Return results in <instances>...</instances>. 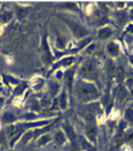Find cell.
I'll return each instance as SVG.
<instances>
[{
	"label": "cell",
	"instance_id": "1",
	"mask_svg": "<svg viewBox=\"0 0 133 151\" xmlns=\"http://www.w3.org/2000/svg\"><path fill=\"white\" fill-rule=\"evenodd\" d=\"M73 92L76 95V98L82 104H90V103L100 101L102 96L100 88L94 82L86 81V80L78 78V77L75 81Z\"/></svg>",
	"mask_w": 133,
	"mask_h": 151
},
{
	"label": "cell",
	"instance_id": "2",
	"mask_svg": "<svg viewBox=\"0 0 133 151\" xmlns=\"http://www.w3.org/2000/svg\"><path fill=\"white\" fill-rule=\"evenodd\" d=\"M77 77L78 78H83L86 81H91L94 82L99 88H101V70L97 67V63L94 59H90L85 63L82 65L80 68L77 69Z\"/></svg>",
	"mask_w": 133,
	"mask_h": 151
},
{
	"label": "cell",
	"instance_id": "3",
	"mask_svg": "<svg viewBox=\"0 0 133 151\" xmlns=\"http://www.w3.org/2000/svg\"><path fill=\"white\" fill-rule=\"evenodd\" d=\"M59 17L70 29V31H71V34H73V36L75 37V39L80 40V39H84L86 37H90L88 29L80 21H78L77 19L71 17V16H68V15L65 16V14H60Z\"/></svg>",
	"mask_w": 133,
	"mask_h": 151
},
{
	"label": "cell",
	"instance_id": "4",
	"mask_svg": "<svg viewBox=\"0 0 133 151\" xmlns=\"http://www.w3.org/2000/svg\"><path fill=\"white\" fill-rule=\"evenodd\" d=\"M60 116H58L52 124H49L47 126H44V127H38V128H32V129H29V130H26L24 134L22 135V137L20 139V142L22 143V144H26L28 142H30V141H32V139H38L40 136H43V135H45V134H48L49 132L54 128V126L60 121Z\"/></svg>",
	"mask_w": 133,
	"mask_h": 151
},
{
	"label": "cell",
	"instance_id": "5",
	"mask_svg": "<svg viewBox=\"0 0 133 151\" xmlns=\"http://www.w3.org/2000/svg\"><path fill=\"white\" fill-rule=\"evenodd\" d=\"M40 50H41V60L44 65L50 67L54 63V55H53V49L49 44V38L47 34H45L41 38Z\"/></svg>",
	"mask_w": 133,
	"mask_h": 151
},
{
	"label": "cell",
	"instance_id": "6",
	"mask_svg": "<svg viewBox=\"0 0 133 151\" xmlns=\"http://www.w3.org/2000/svg\"><path fill=\"white\" fill-rule=\"evenodd\" d=\"M77 61V57L76 55H65L63 58H61L59 60L54 61L53 65L49 67V72L47 74V77H49L50 75H53L56 70L62 69V70H67L68 68L73 67V65Z\"/></svg>",
	"mask_w": 133,
	"mask_h": 151
},
{
	"label": "cell",
	"instance_id": "7",
	"mask_svg": "<svg viewBox=\"0 0 133 151\" xmlns=\"http://www.w3.org/2000/svg\"><path fill=\"white\" fill-rule=\"evenodd\" d=\"M77 67H70L67 70H64V89L68 91L69 96L73 93V86H75V81L77 78Z\"/></svg>",
	"mask_w": 133,
	"mask_h": 151
},
{
	"label": "cell",
	"instance_id": "8",
	"mask_svg": "<svg viewBox=\"0 0 133 151\" xmlns=\"http://www.w3.org/2000/svg\"><path fill=\"white\" fill-rule=\"evenodd\" d=\"M124 51L123 44L119 40H111L106 45V52L111 59H116L119 57L122 52Z\"/></svg>",
	"mask_w": 133,
	"mask_h": 151
},
{
	"label": "cell",
	"instance_id": "9",
	"mask_svg": "<svg viewBox=\"0 0 133 151\" xmlns=\"http://www.w3.org/2000/svg\"><path fill=\"white\" fill-rule=\"evenodd\" d=\"M84 136L94 147L97 145V124H86L84 126Z\"/></svg>",
	"mask_w": 133,
	"mask_h": 151
},
{
	"label": "cell",
	"instance_id": "10",
	"mask_svg": "<svg viewBox=\"0 0 133 151\" xmlns=\"http://www.w3.org/2000/svg\"><path fill=\"white\" fill-rule=\"evenodd\" d=\"M28 82H29V89H31L33 92H40L46 86V80L40 75L32 76Z\"/></svg>",
	"mask_w": 133,
	"mask_h": 151
},
{
	"label": "cell",
	"instance_id": "11",
	"mask_svg": "<svg viewBox=\"0 0 133 151\" xmlns=\"http://www.w3.org/2000/svg\"><path fill=\"white\" fill-rule=\"evenodd\" d=\"M21 121V116L16 115V114L12 112V111H6L4 112L1 115V124L2 126H13V125H16Z\"/></svg>",
	"mask_w": 133,
	"mask_h": 151
},
{
	"label": "cell",
	"instance_id": "12",
	"mask_svg": "<svg viewBox=\"0 0 133 151\" xmlns=\"http://www.w3.org/2000/svg\"><path fill=\"white\" fill-rule=\"evenodd\" d=\"M1 78H2V83L9 89L11 92L22 82V80H20V78L16 77V76L11 75V74H2V75H1Z\"/></svg>",
	"mask_w": 133,
	"mask_h": 151
},
{
	"label": "cell",
	"instance_id": "13",
	"mask_svg": "<svg viewBox=\"0 0 133 151\" xmlns=\"http://www.w3.org/2000/svg\"><path fill=\"white\" fill-rule=\"evenodd\" d=\"M62 84L60 82L55 81V80H50L47 82V95L52 99L56 98L60 95L61 90H62Z\"/></svg>",
	"mask_w": 133,
	"mask_h": 151
},
{
	"label": "cell",
	"instance_id": "14",
	"mask_svg": "<svg viewBox=\"0 0 133 151\" xmlns=\"http://www.w3.org/2000/svg\"><path fill=\"white\" fill-rule=\"evenodd\" d=\"M112 15H114V21H115L116 25H124L125 27L130 20L129 12H126L125 9L124 11H116Z\"/></svg>",
	"mask_w": 133,
	"mask_h": 151
},
{
	"label": "cell",
	"instance_id": "15",
	"mask_svg": "<svg viewBox=\"0 0 133 151\" xmlns=\"http://www.w3.org/2000/svg\"><path fill=\"white\" fill-rule=\"evenodd\" d=\"M114 34H115L114 29L109 24H107L97 29V39H100V40H106V39H109L110 37H112Z\"/></svg>",
	"mask_w": 133,
	"mask_h": 151
},
{
	"label": "cell",
	"instance_id": "16",
	"mask_svg": "<svg viewBox=\"0 0 133 151\" xmlns=\"http://www.w3.org/2000/svg\"><path fill=\"white\" fill-rule=\"evenodd\" d=\"M53 141H54V143H55V145L58 147V148H62V147H64V145H67L69 142H68V139H67V136H65V134L63 133V130L59 128L56 132H55V134H54V136H53Z\"/></svg>",
	"mask_w": 133,
	"mask_h": 151
},
{
	"label": "cell",
	"instance_id": "17",
	"mask_svg": "<svg viewBox=\"0 0 133 151\" xmlns=\"http://www.w3.org/2000/svg\"><path fill=\"white\" fill-rule=\"evenodd\" d=\"M69 93L65 89H62L60 95L58 96V101H59V107L61 111H65L69 106Z\"/></svg>",
	"mask_w": 133,
	"mask_h": 151
},
{
	"label": "cell",
	"instance_id": "18",
	"mask_svg": "<svg viewBox=\"0 0 133 151\" xmlns=\"http://www.w3.org/2000/svg\"><path fill=\"white\" fill-rule=\"evenodd\" d=\"M29 95H30V89L26 92H24L23 95H20V96L14 97L12 101V105L14 107H16V109H22L24 106V104L26 103V99H28Z\"/></svg>",
	"mask_w": 133,
	"mask_h": 151
},
{
	"label": "cell",
	"instance_id": "19",
	"mask_svg": "<svg viewBox=\"0 0 133 151\" xmlns=\"http://www.w3.org/2000/svg\"><path fill=\"white\" fill-rule=\"evenodd\" d=\"M78 143L80 145V150L84 151H97V147H94L91 142L85 139L84 135H78Z\"/></svg>",
	"mask_w": 133,
	"mask_h": 151
},
{
	"label": "cell",
	"instance_id": "20",
	"mask_svg": "<svg viewBox=\"0 0 133 151\" xmlns=\"http://www.w3.org/2000/svg\"><path fill=\"white\" fill-rule=\"evenodd\" d=\"M29 90V82L28 81H22L16 88L12 91L13 97H16V96H20V95H23L24 92H26Z\"/></svg>",
	"mask_w": 133,
	"mask_h": 151
},
{
	"label": "cell",
	"instance_id": "21",
	"mask_svg": "<svg viewBox=\"0 0 133 151\" xmlns=\"http://www.w3.org/2000/svg\"><path fill=\"white\" fill-rule=\"evenodd\" d=\"M28 106H29L30 112H32V113L35 114L40 113L43 111V109L40 106V103H39V99H32V101H30L28 103Z\"/></svg>",
	"mask_w": 133,
	"mask_h": 151
},
{
	"label": "cell",
	"instance_id": "22",
	"mask_svg": "<svg viewBox=\"0 0 133 151\" xmlns=\"http://www.w3.org/2000/svg\"><path fill=\"white\" fill-rule=\"evenodd\" d=\"M121 116H122V112L118 110V109L115 107V109L108 114V116H107V121H110V122H118V121L122 119Z\"/></svg>",
	"mask_w": 133,
	"mask_h": 151
},
{
	"label": "cell",
	"instance_id": "23",
	"mask_svg": "<svg viewBox=\"0 0 133 151\" xmlns=\"http://www.w3.org/2000/svg\"><path fill=\"white\" fill-rule=\"evenodd\" d=\"M122 119L125 120L127 124H133V104L127 106L124 111V113L122 114Z\"/></svg>",
	"mask_w": 133,
	"mask_h": 151
},
{
	"label": "cell",
	"instance_id": "24",
	"mask_svg": "<svg viewBox=\"0 0 133 151\" xmlns=\"http://www.w3.org/2000/svg\"><path fill=\"white\" fill-rule=\"evenodd\" d=\"M14 16V12L12 11H5L0 14V23L1 24H7L8 22H11V20Z\"/></svg>",
	"mask_w": 133,
	"mask_h": 151
},
{
	"label": "cell",
	"instance_id": "25",
	"mask_svg": "<svg viewBox=\"0 0 133 151\" xmlns=\"http://www.w3.org/2000/svg\"><path fill=\"white\" fill-rule=\"evenodd\" d=\"M53 141V137L48 134H45V135H43V136H40L39 139H37V147H39V148H43V147H45V145H47L49 142H52Z\"/></svg>",
	"mask_w": 133,
	"mask_h": 151
},
{
	"label": "cell",
	"instance_id": "26",
	"mask_svg": "<svg viewBox=\"0 0 133 151\" xmlns=\"http://www.w3.org/2000/svg\"><path fill=\"white\" fill-rule=\"evenodd\" d=\"M59 7L63 8V9H70L73 12H78L79 11V6H78L77 2H62V4H60Z\"/></svg>",
	"mask_w": 133,
	"mask_h": 151
},
{
	"label": "cell",
	"instance_id": "27",
	"mask_svg": "<svg viewBox=\"0 0 133 151\" xmlns=\"http://www.w3.org/2000/svg\"><path fill=\"white\" fill-rule=\"evenodd\" d=\"M95 2H88V4H86L84 6V8H83V12L86 16H92L93 14H94V11H95Z\"/></svg>",
	"mask_w": 133,
	"mask_h": 151
},
{
	"label": "cell",
	"instance_id": "28",
	"mask_svg": "<svg viewBox=\"0 0 133 151\" xmlns=\"http://www.w3.org/2000/svg\"><path fill=\"white\" fill-rule=\"evenodd\" d=\"M14 15H16V17L21 21V20H23L25 16L28 15V8L20 7V8H17V9H16V12L14 13Z\"/></svg>",
	"mask_w": 133,
	"mask_h": 151
},
{
	"label": "cell",
	"instance_id": "29",
	"mask_svg": "<svg viewBox=\"0 0 133 151\" xmlns=\"http://www.w3.org/2000/svg\"><path fill=\"white\" fill-rule=\"evenodd\" d=\"M133 35V21L127 22V24L124 27V30H123V35Z\"/></svg>",
	"mask_w": 133,
	"mask_h": 151
},
{
	"label": "cell",
	"instance_id": "30",
	"mask_svg": "<svg viewBox=\"0 0 133 151\" xmlns=\"http://www.w3.org/2000/svg\"><path fill=\"white\" fill-rule=\"evenodd\" d=\"M7 139H8V135L6 133V130H1L0 132V145H6L7 144Z\"/></svg>",
	"mask_w": 133,
	"mask_h": 151
},
{
	"label": "cell",
	"instance_id": "31",
	"mask_svg": "<svg viewBox=\"0 0 133 151\" xmlns=\"http://www.w3.org/2000/svg\"><path fill=\"white\" fill-rule=\"evenodd\" d=\"M63 77H64V70H62V69H59L54 73V80L58 82L63 81Z\"/></svg>",
	"mask_w": 133,
	"mask_h": 151
},
{
	"label": "cell",
	"instance_id": "32",
	"mask_svg": "<svg viewBox=\"0 0 133 151\" xmlns=\"http://www.w3.org/2000/svg\"><path fill=\"white\" fill-rule=\"evenodd\" d=\"M94 49H95V44H94V43H91V44L84 50L85 54H91V53L94 51Z\"/></svg>",
	"mask_w": 133,
	"mask_h": 151
},
{
	"label": "cell",
	"instance_id": "33",
	"mask_svg": "<svg viewBox=\"0 0 133 151\" xmlns=\"http://www.w3.org/2000/svg\"><path fill=\"white\" fill-rule=\"evenodd\" d=\"M13 63H14V58H13L12 55H7L6 57V63L7 65H12Z\"/></svg>",
	"mask_w": 133,
	"mask_h": 151
},
{
	"label": "cell",
	"instance_id": "34",
	"mask_svg": "<svg viewBox=\"0 0 133 151\" xmlns=\"http://www.w3.org/2000/svg\"><path fill=\"white\" fill-rule=\"evenodd\" d=\"M4 105H5V97L4 96H0V112H1V110L4 107Z\"/></svg>",
	"mask_w": 133,
	"mask_h": 151
},
{
	"label": "cell",
	"instance_id": "35",
	"mask_svg": "<svg viewBox=\"0 0 133 151\" xmlns=\"http://www.w3.org/2000/svg\"><path fill=\"white\" fill-rule=\"evenodd\" d=\"M4 31H5V25L0 23V36H1L2 34H4Z\"/></svg>",
	"mask_w": 133,
	"mask_h": 151
},
{
	"label": "cell",
	"instance_id": "36",
	"mask_svg": "<svg viewBox=\"0 0 133 151\" xmlns=\"http://www.w3.org/2000/svg\"><path fill=\"white\" fill-rule=\"evenodd\" d=\"M129 15H130V19H133V8H132V9H130Z\"/></svg>",
	"mask_w": 133,
	"mask_h": 151
},
{
	"label": "cell",
	"instance_id": "37",
	"mask_svg": "<svg viewBox=\"0 0 133 151\" xmlns=\"http://www.w3.org/2000/svg\"><path fill=\"white\" fill-rule=\"evenodd\" d=\"M2 86H4V83H2V78H1V76H0V89H1Z\"/></svg>",
	"mask_w": 133,
	"mask_h": 151
},
{
	"label": "cell",
	"instance_id": "38",
	"mask_svg": "<svg viewBox=\"0 0 133 151\" xmlns=\"http://www.w3.org/2000/svg\"><path fill=\"white\" fill-rule=\"evenodd\" d=\"M1 130H2V124L0 122V132H1Z\"/></svg>",
	"mask_w": 133,
	"mask_h": 151
},
{
	"label": "cell",
	"instance_id": "39",
	"mask_svg": "<svg viewBox=\"0 0 133 151\" xmlns=\"http://www.w3.org/2000/svg\"><path fill=\"white\" fill-rule=\"evenodd\" d=\"M8 151H15L14 149H8Z\"/></svg>",
	"mask_w": 133,
	"mask_h": 151
},
{
	"label": "cell",
	"instance_id": "40",
	"mask_svg": "<svg viewBox=\"0 0 133 151\" xmlns=\"http://www.w3.org/2000/svg\"><path fill=\"white\" fill-rule=\"evenodd\" d=\"M1 6H2V2H1V1H0V8H1Z\"/></svg>",
	"mask_w": 133,
	"mask_h": 151
},
{
	"label": "cell",
	"instance_id": "41",
	"mask_svg": "<svg viewBox=\"0 0 133 151\" xmlns=\"http://www.w3.org/2000/svg\"><path fill=\"white\" fill-rule=\"evenodd\" d=\"M80 151H84V150H80Z\"/></svg>",
	"mask_w": 133,
	"mask_h": 151
}]
</instances>
